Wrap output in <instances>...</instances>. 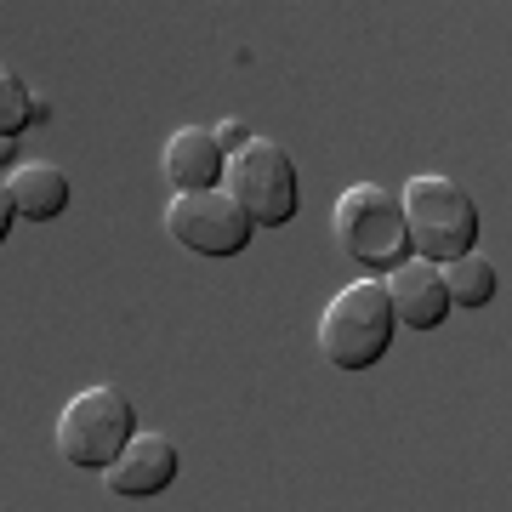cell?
<instances>
[{
    "instance_id": "cell-1",
    "label": "cell",
    "mask_w": 512,
    "mask_h": 512,
    "mask_svg": "<svg viewBox=\"0 0 512 512\" xmlns=\"http://www.w3.org/2000/svg\"><path fill=\"white\" fill-rule=\"evenodd\" d=\"M393 330H399V319H393L387 285L382 279H353V285H342L330 296L325 319H319V348H325V359L336 370L359 376V370H370L393 348Z\"/></svg>"
},
{
    "instance_id": "cell-2",
    "label": "cell",
    "mask_w": 512,
    "mask_h": 512,
    "mask_svg": "<svg viewBox=\"0 0 512 512\" xmlns=\"http://www.w3.org/2000/svg\"><path fill=\"white\" fill-rule=\"evenodd\" d=\"M137 433L143 427H137L131 399L120 387L97 382V387H80L63 404V416H57V456L69 461V467H86V473H109Z\"/></svg>"
},
{
    "instance_id": "cell-3",
    "label": "cell",
    "mask_w": 512,
    "mask_h": 512,
    "mask_svg": "<svg viewBox=\"0 0 512 512\" xmlns=\"http://www.w3.org/2000/svg\"><path fill=\"white\" fill-rule=\"evenodd\" d=\"M330 228L342 239V251L359 262V268H399L410 262V222H404V200L387 194L382 183H353L336 194L330 205Z\"/></svg>"
},
{
    "instance_id": "cell-4",
    "label": "cell",
    "mask_w": 512,
    "mask_h": 512,
    "mask_svg": "<svg viewBox=\"0 0 512 512\" xmlns=\"http://www.w3.org/2000/svg\"><path fill=\"white\" fill-rule=\"evenodd\" d=\"M404 222H410V245L427 262H456L478 251V205L456 177H410L404 183Z\"/></svg>"
},
{
    "instance_id": "cell-5",
    "label": "cell",
    "mask_w": 512,
    "mask_h": 512,
    "mask_svg": "<svg viewBox=\"0 0 512 512\" xmlns=\"http://www.w3.org/2000/svg\"><path fill=\"white\" fill-rule=\"evenodd\" d=\"M222 188L245 205V217H251L256 228H285V222L296 217V205H302L291 154L279 143H268V137H256L251 148H239L234 160H228Z\"/></svg>"
},
{
    "instance_id": "cell-6",
    "label": "cell",
    "mask_w": 512,
    "mask_h": 512,
    "mask_svg": "<svg viewBox=\"0 0 512 512\" xmlns=\"http://www.w3.org/2000/svg\"><path fill=\"white\" fill-rule=\"evenodd\" d=\"M165 234L194 256H239L251 245L256 222L228 188H205V194H171L165 205Z\"/></svg>"
},
{
    "instance_id": "cell-7",
    "label": "cell",
    "mask_w": 512,
    "mask_h": 512,
    "mask_svg": "<svg viewBox=\"0 0 512 512\" xmlns=\"http://www.w3.org/2000/svg\"><path fill=\"white\" fill-rule=\"evenodd\" d=\"M387 285V302H393V319L404 330H439L450 319V285H444V268L439 262H427V256H410L399 262L393 274L382 279Z\"/></svg>"
},
{
    "instance_id": "cell-8",
    "label": "cell",
    "mask_w": 512,
    "mask_h": 512,
    "mask_svg": "<svg viewBox=\"0 0 512 512\" xmlns=\"http://www.w3.org/2000/svg\"><path fill=\"white\" fill-rule=\"evenodd\" d=\"M165 183L177 188V194H205V188H222L228 177V154L217 148V131L211 126H183L165 137Z\"/></svg>"
},
{
    "instance_id": "cell-9",
    "label": "cell",
    "mask_w": 512,
    "mask_h": 512,
    "mask_svg": "<svg viewBox=\"0 0 512 512\" xmlns=\"http://www.w3.org/2000/svg\"><path fill=\"white\" fill-rule=\"evenodd\" d=\"M177 473H183L177 444L165 439V433H137V439L126 444V456L103 473V484H109L114 495H160V490L177 484Z\"/></svg>"
},
{
    "instance_id": "cell-10",
    "label": "cell",
    "mask_w": 512,
    "mask_h": 512,
    "mask_svg": "<svg viewBox=\"0 0 512 512\" xmlns=\"http://www.w3.org/2000/svg\"><path fill=\"white\" fill-rule=\"evenodd\" d=\"M0 200L12 205L23 222H52L69 211V177L46 160H23L6 171V188H0Z\"/></svg>"
},
{
    "instance_id": "cell-11",
    "label": "cell",
    "mask_w": 512,
    "mask_h": 512,
    "mask_svg": "<svg viewBox=\"0 0 512 512\" xmlns=\"http://www.w3.org/2000/svg\"><path fill=\"white\" fill-rule=\"evenodd\" d=\"M444 285H450V302L456 308H490L495 291H501V274H495L490 256H456V262H444Z\"/></svg>"
},
{
    "instance_id": "cell-12",
    "label": "cell",
    "mask_w": 512,
    "mask_h": 512,
    "mask_svg": "<svg viewBox=\"0 0 512 512\" xmlns=\"http://www.w3.org/2000/svg\"><path fill=\"white\" fill-rule=\"evenodd\" d=\"M29 120H40V103L29 97V86H23L18 74L6 69L0 74V137H6V148H12V137H18Z\"/></svg>"
},
{
    "instance_id": "cell-13",
    "label": "cell",
    "mask_w": 512,
    "mask_h": 512,
    "mask_svg": "<svg viewBox=\"0 0 512 512\" xmlns=\"http://www.w3.org/2000/svg\"><path fill=\"white\" fill-rule=\"evenodd\" d=\"M211 131H217V148H222V154H228V160H234L239 148H251V143H256V137H251V126H245V120H222V126H211Z\"/></svg>"
}]
</instances>
